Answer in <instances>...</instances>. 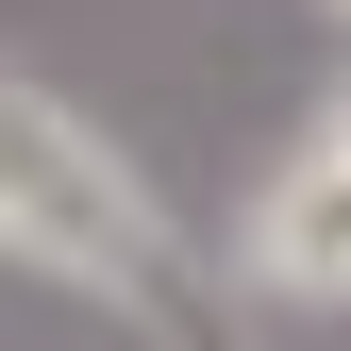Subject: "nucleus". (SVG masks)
<instances>
[{
  "label": "nucleus",
  "mask_w": 351,
  "mask_h": 351,
  "mask_svg": "<svg viewBox=\"0 0 351 351\" xmlns=\"http://www.w3.org/2000/svg\"><path fill=\"white\" fill-rule=\"evenodd\" d=\"M234 285L251 301H301V318L351 301V167L335 151H285L268 184L234 201Z\"/></svg>",
  "instance_id": "nucleus-2"
},
{
  "label": "nucleus",
  "mask_w": 351,
  "mask_h": 351,
  "mask_svg": "<svg viewBox=\"0 0 351 351\" xmlns=\"http://www.w3.org/2000/svg\"><path fill=\"white\" fill-rule=\"evenodd\" d=\"M0 268H51L101 318H134L151 351H285L251 318V285L201 268V234L151 201V167L67 101V84L0 67Z\"/></svg>",
  "instance_id": "nucleus-1"
},
{
  "label": "nucleus",
  "mask_w": 351,
  "mask_h": 351,
  "mask_svg": "<svg viewBox=\"0 0 351 351\" xmlns=\"http://www.w3.org/2000/svg\"><path fill=\"white\" fill-rule=\"evenodd\" d=\"M301 151H335V167H351V67H335V101L301 117Z\"/></svg>",
  "instance_id": "nucleus-3"
},
{
  "label": "nucleus",
  "mask_w": 351,
  "mask_h": 351,
  "mask_svg": "<svg viewBox=\"0 0 351 351\" xmlns=\"http://www.w3.org/2000/svg\"><path fill=\"white\" fill-rule=\"evenodd\" d=\"M335 17H351V0H335Z\"/></svg>",
  "instance_id": "nucleus-4"
}]
</instances>
